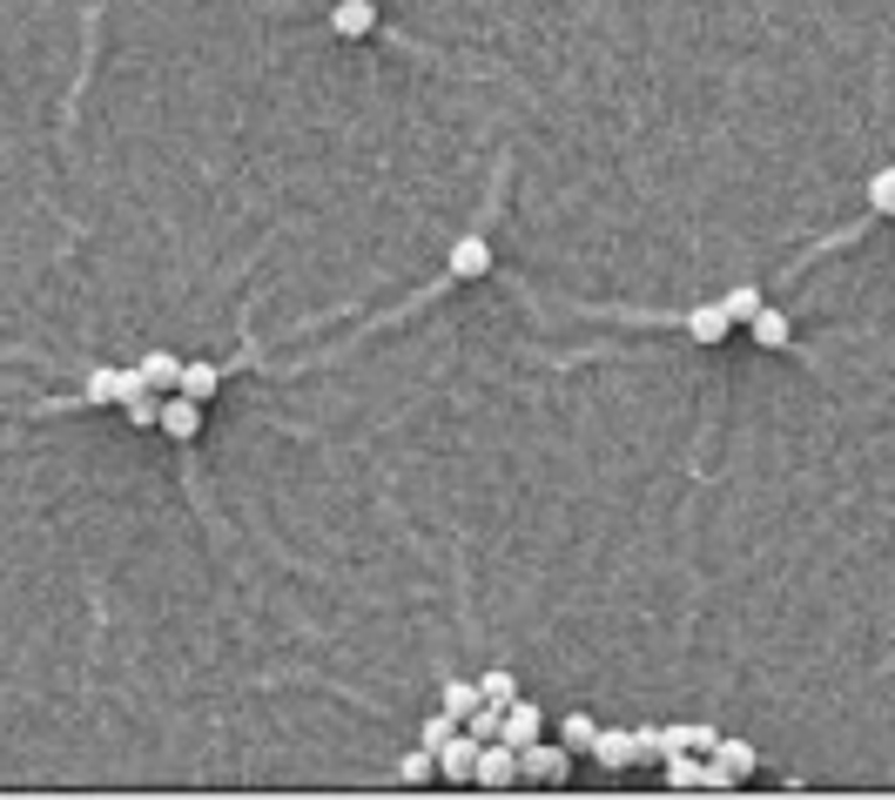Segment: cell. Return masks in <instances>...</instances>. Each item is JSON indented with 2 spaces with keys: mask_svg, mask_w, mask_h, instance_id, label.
I'll return each instance as SVG.
<instances>
[{
  "mask_svg": "<svg viewBox=\"0 0 895 800\" xmlns=\"http://www.w3.org/2000/svg\"><path fill=\"white\" fill-rule=\"evenodd\" d=\"M216 384H222V371L216 364H203V356H196V364H182V397H196V404H209V397H216Z\"/></svg>",
  "mask_w": 895,
  "mask_h": 800,
  "instance_id": "obj_14",
  "label": "cell"
},
{
  "mask_svg": "<svg viewBox=\"0 0 895 800\" xmlns=\"http://www.w3.org/2000/svg\"><path fill=\"white\" fill-rule=\"evenodd\" d=\"M485 269H492V243H485V235H472V229H464L458 243H451V276H458V283H479Z\"/></svg>",
  "mask_w": 895,
  "mask_h": 800,
  "instance_id": "obj_6",
  "label": "cell"
},
{
  "mask_svg": "<svg viewBox=\"0 0 895 800\" xmlns=\"http://www.w3.org/2000/svg\"><path fill=\"white\" fill-rule=\"evenodd\" d=\"M593 734H600V719H593V713H566V719H559V747H566V753H586Z\"/></svg>",
  "mask_w": 895,
  "mask_h": 800,
  "instance_id": "obj_15",
  "label": "cell"
},
{
  "mask_svg": "<svg viewBox=\"0 0 895 800\" xmlns=\"http://www.w3.org/2000/svg\"><path fill=\"white\" fill-rule=\"evenodd\" d=\"M432 774H438V753H432V747H411V753L398 760V780H404V787H424Z\"/></svg>",
  "mask_w": 895,
  "mask_h": 800,
  "instance_id": "obj_16",
  "label": "cell"
},
{
  "mask_svg": "<svg viewBox=\"0 0 895 800\" xmlns=\"http://www.w3.org/2000/svg\"><path fill=\"white\" fill-rule=\"evenodd\" d=\"M519 774L539 780V787H559V780L572 774V753H566V747H546V740H532V747H519Z\"/></svg>",
  "mask_w": 895,
  "mask_h": 800,
  "instance_id": "obj_2",
  "label": "cell"
},
{
  "mask_svg": "<svg viewBox=\"0 0 895 800\" xmlns=\"http://www.w3.org/2000/svg\"><path fill=\"white\" fill-rule=\"evenodd\" d=\"M633 760L646 767V760H660V727H646V734H633Z\"/></svg>",
  "mask_w": 895,
  "mask_h": 800,
  "instance_id": "obj_23",
  "label": "cell"
},
{
  "mask_svg": "<svg viewBox=\"0 0 895 800\" xmlns=\"http://www.w3.org/2000/svg\"><path fill=\"white\" fill-rule=\"evenodd\" d=\"M142 390V371H88V404H122Z\"/></svg>",
  "mask_w": 895,
  "mask_h": 800,
  "instance_id": "obj_7",
  "label": "cell"
},
{
  "mask_svg": "<svg viewBox=\"0 0 895 800\" xmlns=\"http://www.w3.org/2000/svg\"><path fill=\"white\" fill-rule=\"evenodd\" d=\"M142 384H148V390H176V384H182V356L148 350V356H142Z\"/></svg>",
  "mask_w": 895,
  "mask_h": 800,
  "instance_id": "obj_13",
  "label": "cell"
},
{
  "mask_svg": "<svg viewBox=\"0 0 895 800\" xmlns=\"http://www.w3.org/2000/svg\"><path fill=\"white\" fill-rule=\"evenodd\" d=\"M472 706H479V687H472V679H445V713H458V719H464Z\"/></svg>",
  "mask_w": 895,
  "mask_h": 800,
  "instance_id": "obj_22",
  "label": "cell"
},
{
  "mask_svg": "<svg viewBox=\"0 0 895 800\" xmlns=\"http://www.w3.org/2000/svg\"><path fill=\"white\" fill-rule=\"evenodd\" d=\"M330 27L343 34V41H364V34L377 27V8H371V0H337V14H330Z\"/></svg>",
  "mask_w": 895,
  "mask_h": 800,
  "instance_id": "obj_9",
  "label": "cell"
},
{
  "mask_svg": "<svg viewBox=\"0 0 895 800\" xmlns=\"http://www.w3.org/2000/svg\"><path fill=\"white\" fill-rule=\"evenodd\" d=\"M479 747H485L479 734H464V727H458V734L438 747V774H445L451 787H464V780H472V767H479Z\"/></svg>",
  "mask_w": 895,
  "mask_h": 800,
  "instance_id": "obj_4",
  "label": "cell"
},
{
  "mask_svg": "<svg viewBox=\"0 0 895 800\" xmlns=\"http://www.w3.org/2000/svg\"><path fill=\"white\" fill-rule=\"evenodd\" d=\"M748 337H754L761 350H788V316H782V310H767V303H761V310L748 316Z\"/></svg>",
  "mask_w": 895,
  "mask_h": 800,
  "instance_id": "obj_11",
  "label": "cell"
},
{
  "mask_svg": "<svg viewBox=\"0 0 895 800\" xmlns=\"http://www.w3.org/2000/svg\"><path fill=\"white\" fill-rule=\"evenodd\" d=\"M458 727H464V719H458V713H445V706H438V713H432V719H424V734H418V747H432V753H438V747H445V740H451V734H458Z\"/></svg>",
  "mask_w": 895,
  "mask_h": 800,
  "instance_id": "obj_19",
  "label": "cell"
},
{
  "mask_svg": "<svg viewBox=\"0 0 895 800\" xmlns=\"http://www.w3.org/2000/svg\"><path fill=\"white\" fill-rule=\"evenodd\" d=\"M714 767L727 774V787H741V780L761 767V760H754V747H748V740H714Z\"/></svg>",
  "mask_w": 895,
  "mask_h": 800,
  "instance_id": "obj_8",
  "label": "cell"
},
{
  "mask_svg": "<svg viewBox=\"0 0 895 800\" xmlns=\"http://www.w3.org/2000/svg\"><path fill=\"white\" fill-rule=\"evenodd\" d=\"M479 700H485V706H512V700H519V679L505 672V666L485 672V679H479Z\"/></svg>",
  "mask_w": 895,
  "mask_h": 800,
  "instance_id": "obj_17",
  "label": "cell"
},
{
  "mask_svg": "<svg viewBox=\"0 0 895 800\" xmlns=\"http://www.w3.org/2000/svg\"><path fill=\"white\" fill-rule=\"evenodd\" d=\"M539 734H546V713H539L532 700H512V706H505V719H498V740H505V747H532Z\"/></svg>",
  "mask_w": 895,
  "mask_h": 800,
  "instance_id": "obj_5",
  "label": "cell"
},
{
  "mask_svg": "<svg viewBox=\"0 0 895 800\" xmlns=\"http://www.w3.org/2000/svg\"><path fill=\"white\" fill-rule=\"evenodd\" d=\"M162 397H169V390H148V384H142L135 397H122V411H129V424H155V417H162Z\"/></svg>",
  "mask_w": 895,
  "mask_h": 800,
  "instance_id": "obj_18",
  "label": "cell"
},
{
  "mask_svg": "<svg viewBox=\"0 0 895 800\" xmlns=\"http://www.w3.org/2000/svg\"><path fill=\"white\" fill-rule=\"evenodd\" d=\"M155 424H162V437H176V445H196L203 404H196V397H182V390H169V397H162V417H155Z\"/></svg>",
  "mask_w": 895,
  "mask_h": 800,
  "instance_id": "obj_3",
  "label": "cell"
},
{
  "mask_svg": "<svg viewBox=\"0 0 895 800\" xmlns=\"http://www.w3.org/2000/svg\"><path fill=\"white\" fill-rule=\"evenodd\" d=\"M727 330H734V316H727L721 303H700V310L687 316V337H693V343H721Z\"/></svg>",
  "mask_w": 895,
  "mask_h": 800,
  "instance_id": "obj_10",
  "label": "cell"
},
{
  "mask_svg": "<svg viewBox=\"0 0 895 800\" xmlns=\"http://www.w3.org/2000/svg\"><path fill=\"white\" fill-rule=\"evenodd\" d=\"M472 787H492V793L519 787V747L485 740V747H479V767H472Z\"/></svg>",
  "mask_w": 895,
  "mask_h": 800,
  "instance_id": "obj_1",
  "label": "cell"
},
{
  "mask_svg": "<svg viewBox=\"0 0 895 800\" xmlns=\"http://www.w3.org/2000/svg\"><path fill=\"white\" fill-rule=\"evenodd\" d=\"M586 753L600 760V767H627V760H633V734H619V727H600Z\"/></svg>",
  "mask_w": 895,
  "mask_h": 800,
  "instance_id": "obj_12",
  "label": "cell"
},
{
  "mask_svg": "<svg viewBox=\"0 0 895 800\" xmlns=\"http://www.w3.org/2000/svg\"><path fill=\"white\" fill-rule=\"evenodd\" d=\"M721 310H727V316H734V324H748V316H754V310H761V290H754V283H734V290H727V296H721Z\"/></svg>",
  "mask_w": 895,
  "mask_h": 800,
  "instance_id": "obj_20",
  "label": "cell"
},
{
  "mask_svg": "<svg viewBox=\"0 0 895 800\" xmlns=\"http://www.w3.org/2000/svg\"><path fill=\"white\" fill-rule=\"evenodd\" d=\"M869 209H875V216H895V169H875V175H869Z\"/></svg>",
  "mask_w": 895,
  "mask_h": 800,
  "instance_id": "obj_21",
  "label": "cell"
}]
</instances>
